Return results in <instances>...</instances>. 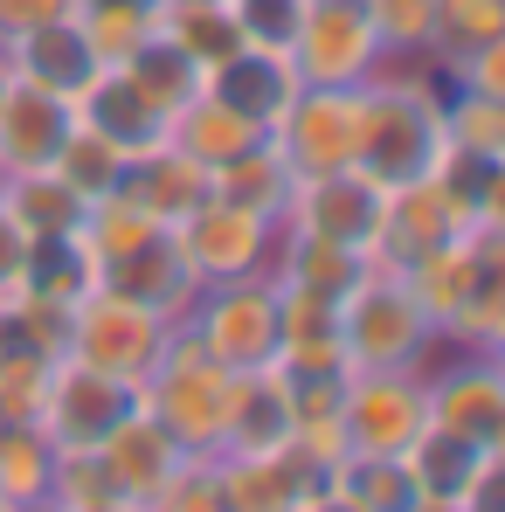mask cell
<instances>
[{
  "instance_id": "6da1fadb",
  "label": "cell",
  "mask_w": 505,
  "mask_h": 512,
  "mask_svg": "<svg viewBox=\"0 0 505 512\" xmlns=\"http://www.w3.org/2000/svg\"><path fill=\"white\" fill-rule=\"evenodd\" d=\"M450 132H443V84L422 63H388L381 77L360 84V146L353 167L381 180L388 194L416 187L443 167Z\"/></svg>"
},
{
  "instance_id": "7a4b0ae2",
  "label": "cell",
  "mask_w": 505,
  "mask_h": 512,
  "mask_svg": "<svg viewBox=\"0 0 505 512\" xmlns=\"http://www.w3.org/2000/svg\"><path fill=\"white\" fill-rule=\"evenodd\" d=\"M436 319L422 312V298L409 291L402 270H367L346 298H339V353L353 374H374V367H429L436 360Z\"/></svg>"
},
{
  "instance_id": "3957f363",
  "label": "cell",
  "mask_w": 505,
  "mask_h": 512,
  "mask_svg": "<svg viewBox=\"0 0 505 512\" xmlns=\"http://www.w3.org/2000/svg\"><path fill=\"white\" fill-rule=\"evenodd\" d=\"M180 333L229 374L270 367L277 346H284V333H277V277L256 270V277H229V284H201Z\"/></svg>"
},
{
  "instance_id": "277c9868",
  "label": "cell",
  "mask_w": 505,
  "mask_h": 512,
  "mask_svg": "<svg viewBox=\"0 0 505 512\" xmlns=\"http://www.w3.org/2000/svg\"><path fill=\"white\" fill-rule=\"evenodd\" d=\"M229 367H215L201 346L187 340L180 326H173V346L167 360L146 374V388H139V402H146V416L167 429L173 443L187 450V457H222V416H229Z\"/></svg>"
},
{
  "instance_id": "5b68a950",
  "label": "cell",
  "mask_w": 505,
  "mask_h": 512,
  "mask_svg": "<svg viewBox=\"0 0 505 512\" xmlns=\"http://www.w3.org/2000/svg\"><path fill=\"white\" fill-rule=\"evenodd\" d=\"M167 346H173V319L132 305V298H118V291H104V284L90 291L84 305L70 312V326H63V353H70V360L104 367V374H125V381H139V388H146V374L167 360Z\"/></svg>"
},
{
  "instance_id": "8992f818",
  "label": "cell",
  "mask_w": 505,
  "mask_h": 512,
  "mask_svg": "<svg viewBox=\"0 0 505 512\" xmlns=\"http://www.w3.org/2000/svg\"><path fill=\"white\" fill-rule=\"evenodd\" d=\"M284 229H305V236H326L339 250H360L374 263L381 243V222H388V187L367 180L360 167H326V173H291V194H284Z\"/></svg>"
},
{
  "instance_id": "52a82bcc",
  "label": "cell",
  "mask_w": 505,
  "mask_h": 512,
  "mask_svg": "<svg viewBox=\"0 0 505 512\" xmlns=\"http://www.w3.org/2000/svg\"><path fill=\"white\" fill-rule=\"evenodd\" d=\"M125 416H139V381L104 374V367H84V360H70V353L49 367V388H42V402H35V429H42L56 450H97Z\"/></svg>"
},
{
  "instance_id": "ba28073f",
  "label": "cell",
  "mask_w": 505,
  "mask_h": 512,
  "mask_svg": "<svg viewBox=\"0 0 505 512\" xmlns=\"http://www.w3.org/2000/svg\"><path fill=\"white\" fill-rule=\"evenodd\" d=\"M422 395H429V423L457 429L485 450H505V360L499 353H464V346H436V360L422 367Z\"/></svg>"
},
{
  "instance_id": "9c48e42d",
  "label": "cell",
  "mask_w": 505,
  "mask_h": 512,
  "mask_svg": "<svg viewBox=\"0 0 505 512\" xmlns=\"http://www.w3.org/2000/svg\"><path fill=\"white\" fill-rule=\"evenodd\" d=\"M277 236H284L277 215L229 208V201H215V194L173 222V243H180L187 270H194L201 284H229V277H256V270H270Z\"/></svg>"
},
{
  "instance_id": "30bf717a",
  "label": "cell",
  "mask_w": 505,
  "mask_h": 512,
  "mask_svg": "<svg viewBox=\"0 0 505 512\" xmlns=\"http://www.w3.org/2000/svg\"><path fill=\"white\" fill-rule=\"evenodd\" d=\"M284 56H291L298 84H367L388 70V49H381L374 21L360 14V0H312Z\"/></svg>"
},
{
  "instance_id": "8fae6325",
  "label": "cell",
  "mask_w": 505,
  "mask_h": 512,
  "mask_svg": "<svg viewBox=\"0 0 505 512\" xmlns=\"http://www.w3.org/2000/svg\"><path fill=\"white\" fill-rule=\"evenodd\" d=\"M422 423H429L422 367H374V374H353V381H346V402H339L346 450H381V457H402V450L416 443Z\"/></svg>"
},
{
  "instance_id": "7c38bea8",
  "label": "cell",
  "mask_w": 505,
  "mask_h": 512,
  "mask_svg": "<svg viewBox=\"0 0 505 512\" xmlns=\"http://www.w3.org/2000/svg\"><path fill=\"white\" fill-rule=\"evenodd\" d=\"M270 139L291 160V173L353 167V146H360V84H298L291 111L277 118Z\"/></svg>"
},
{
  "instance_id": "4fadbf2b",
  "label": "cell",
  "mask_w": 505,
  "mask_h": 512,
  "mask_svg": "<svg viewBox=\"0 0 505 512\" xmlns=\"http://www.w3.org/2000/svg\"><path fill=\"white\" fill-rule=\"evenodd\" d=\"M70 104H77V125H84V132H97L104 146H118L125 160H139V153L167 146V132H173V111L146 84H139L125 63H104V70H97V77H90Z\"/></svg>"
},
{
  "instance_id": "5bb4252c",
  "label": "cell",
  "mask_w": 505,
  "mask_h": 512,
  "mask_svg": "<svg viewBox=\"0 0 505 512\" xmlns=\"http://www.w3.org/2000/svg\"><path fill=\"white\" fill-rule=\"evenodd\" d=\"M70 132H77V104L70 97L0 70V167L7 173L56 167V153H63Z\"/></svg>"
},
{
  "instance_id": "9a60e30c",
  "label": "cell",
  "mask_w": 505,
  "mask_h": 512,
  "mask_svg": "<svg viewBox=\"0 0 505 512\" xmlns=\"http://www.w3.org/2000/svg\"><path fill=\"white\" fill-rule=\"evenodd\" d=\"M215 471H222L229 512H298L305 499H319L333 485V464H319L298 443L263 450V457H215Z\"/></svg>"
},
{
  "instance_id": "2e32d148",
  "label": "cell",
  "mask_w": 505,
  "mask_h": 512,
  "mask_svg": "<svg viewBox=\"0 0 505 512\" xmlns=\"http://www.w3.org/2000/svg\"><path fill=\"white\" fill-rule=\"evenodd\" d=\"M409 471H416L422 499H443V506H471V499H492L499 492V471H505V450H485L457 429H436L422 423L416 443L402 450Z\"/></svg>"
},
{
  "instance_id": "e0dca14e",
  "label": "cell",
  "mask_w": 505,
  "mask_h": 512,
  "mask_svg": "<svg viewBox=\"0 0 505 512\" xmlns=\"http://www.w3.org/2000/svg\"><path fill=\"white\" fill-rule=\"evenodd\" d=\"M97 284L104 291H118V298H132V305H146V312H160V319H187V305H194V291H201V277L187 270V256L173 243V222L167 229H153L146 243H132L125 256H111L104 270H97Z\"/></svg>"
},
{
  "instance_id": "ac0fdd59",
  "label": "cell",
  "mask_w": 505,
  "mask_h": 512,
  "mask_svg": "<svg viewBox=\"0 0 505 512\" xmlns=\"http://www.w3.org/2000/svg\"><path fill=\"white\" fill-rule=\"evenodd\" d=\"M201 97H215L222 111H236L256 132H277V118L298 97V70H291L284 49H236L229 63L201 70Z\"/></svg>"
},
{
  "instance_id": "d6986e66",
  "label": "cell",
  "mask_w": 505,
  "mask_h": 512,
  "mask_svg": "<svg viewBox=\"0 0 505 512\" xmlns=\"http://www.w3.org/2000/svg\"><path fill=\"white\" fill-rule=\"evenodd\" d=\"M0 63H7L14 77H28V84L56 90V97H77V90L104 70V56L90 49L77 14H56V21H35V28H21V35H7V42H0Z\"/></svg>"
},
{
  "instance_id": "ffe728a7",
  "label": "cell",
  "mask_w": 505,
  "mask_h": 512,
  "mask_svg": "<svg viewBox=\"0 0 505 512\" xmlns=\"http://www.w3.org/2000/svg\"><path fill=\"white\" fill-rule=\"evenodd\" d=\"M97 457H104V478H111V492H118V499H132V506H146V499L167 485L173 471L187 464V450H180L167 429L146 416V402H139V416H125V423H118L111 436H104V443H97Z\"/></svg>"
},
{
  "instance_id": "44dd1931",
  "label": "cell",
  "mask_w": 505,
  "mask_h": 512,
  "mask_svg": "<svg viewBox=\"0 0 505 512\" xmlns=\"http://www.w3.org/2000/svg\"><path fill=\"white\" fill-rule=\"evenodd\" d=\"M291 443V395L277 367H256L229 381V416H222V457H263Z\"/></svg>"
},
{
  "instance_id": "7402d4cb",
  "label": "cell",
  "mask_w": 505,
  "mask_h": 512,
  "mask_svg": "<svg viewBox=\"0 0 505 512\" xmlns=\"http://www.w3.org/2000/svg\"><path fill=\"white\" fill-rule=\"evenodd\" d=\"M90 291H97V256L84 250V236H28V263H21V284L14 298L28 305H49V312H77Z\"/></svg>"
},
{
  "instance_id": "603a6c76",
  "label": "cell",
  "mask_w": 505,
  "mask_h": 512,
  "mask_svg": "<svg viewBox=\"0 0 505 512\" xmlns=\"http://www.w3.org/2000/svg\"><path fill=\"white\" fill-rule=\"evenodd\" d=\"M374 263L360 250H339L326 236H305V229H284L277 236V256H270V277L284 284V291H312V298H346L360 277H367Z\"/></svg>"
},
{
  "instance_id": "cb8c5ba5",
  "label": "cell",
  "mask_w": 505,
  "mask_h": 512,
  "mask_svg": "<svg viewBox=\"0 0 505 512\" xmlns=\"http://www.w3.org/2000/svg\"><path fill=\"white\" fill-rule=\"evenodd\" d=\"M333 492L353 512H416L422 485L409 471V457H381V450H346L333 464Z\"/></svg>"
},
{
  "instance_id": "d4e9b609",
  "label": "cell",
  "mask_w": 505,
  "mask_h": 512,
  "mask_svg": "<svg viewBox=\"0 0 505 512\" xmlns=\"http://www.w3.org/2000/svg\"><path fill=\"white\" fill-rule=\"evenodd\" d=\"M208 194L229 201V208H250V215H284V194H291V160L277 153V139H256L236 160L208 173Z\"/></svg>"
},
{
  "instance_id": "484cf974",
  "label": "cell",
  "mask_w": 505,
  "mask_h": 512,
  "mask_svg": "<svg viewBox=\"0 0 505 512\" xmlns=\"http://www.w3.org/2000/svg\"><path fill=\"white\" fill-rule=\"evenodd\" d=\"M125 187L160 215V222H180L187 208H201L208 201V167L201 160H187L180 146H153V153H139L132 167H125Z\"/></svg>"
},
{
  "instance_id": "4316f807",
  "label": "cell",
  "mask_w": 505,
  "mask_h": 512,
  "mask_svg": "<svg viewBox=\"0 0 505 512\" xmlns=\"http://www.w3.org/2000/svg\"><path fill=\"white\" fill-rule=\"evenodd\" d=\"M160 35H167L180 56H194L201 70H215V63H229L236 49H250L229 0H167V7H160Z\"/></svg>"
},
{
  "instance_id": "83f0119b",
  "label": "cell",
  "mask_w": 505,
  "mask_h": 512,
  "mask_svg": "<svg viewBox=\"0 0 505 512\" xmlns=\"http://www.w3.org/2000/svg\"><path fill=\"white\" fill-rule=\"evenodd\" d=\"M0 208L28 229V236H70L84 222V201L77 187L63 180L56 167H35V173H7L0 180Z\"/></svg>"
},
{
  "instance_id": "f1b7e54d",
  "label": "cell",
  "mask_w": 505,
  "mask_h": 512,
  "mask_svg": "<svg viewBox=\"0 0 505 512\" xmlns=\"http://www.w3.org/2000/svg\"><path fill=\"white\" fill-rule=\"evenodd\" d=\"M167 139L180 146V153H187V160H201V167L215 173L222 160H236L243 146H256V139H270V132H256V125H243L236 111H222L215 97H201V90H194V97H187V104L173 111V132H167Z\"/></svg>"
},
{
  "instance_id": "f546056e",
  "label": "cell",
  "mask_w": 505,
  "mask_h": 512,
  "mask_svg": "<svg viewBox=\"0 0 505 512\" xmlns=\"http://www.w3.org/2000/svg\"><path fill=\"white\" fill-rule=\"evenodd\" d=\"M422 70H429V63H422ZM443 132H450V153H485V160H505V97L443 84Z\"/></svg>"
},
{
  "instance_id": "4dcf8cb0",
  "label": "cell",
  "mask_w": 505,
  "mask_h": 512,
  "mask_svg": "<svg viewBox=\"0 0 505 512\" xmlns=\"http://www.w3.org/2000/svg\"><path fill=\"white\" fill-rule=\"evenodd\" d=\"M125 167H132V160H125L118 146H104L97 132H84V125H77V132L63 139V153H56V173L77 187L84 208H90V201H104V194H118V187H125Z\"/></svg>"
},
{
  "instance_id": "1f68e13d",
  "label": "cell",
  "mask_w": 505,
  "mask_h": 512,
  "mask_svg": "<svg viewBox=\"0 0 505 512\" xmlns=\"http://www.w3.org/2000/svg\"><path fill=\"white\" fill-rule=\"evenodd\" d=\"M360 14L374 21L388 63H422L436 42V0H360Z\"/></svg>"
},
{
  "instance_id": "d6a6232c",
  "label": "cell",
  "mask_w": 505,
  "mask_h": 512,
  "mask_svg": "<svg viewBox=\"0 0 505 512\" xmlns=\"http://www.w3.org/2000/svg\"><path fill=\"white\" fill-rule=\"evenodd\" d=\"M125 70H132L139 84L153 90V97H160L167 111H180V104H187V97L201 90V63L173 49L167 35H160V21H153V35H146V42H139V49L125 56Z\"/></svg>"
},
{
  "instance_id": "836d02e7",
  "label": "cell",
  "mask_w": 505,
  "mask_h": 512,
  "mask_svg": "<svg viewBox=\"0 0 505 512\" xmlns=\"http://www.w3.org/2000/svg\"><path fill=\"white\" fill-rule=\"evenodd\" d=\"M505 35V0H436V42L422 63H450L478 42H499Z\"/></svg>"
},
{
  "instance_id": "e575fe53",
  "label": "cell",
  "mask_w": 505,
  "mask_h": 512,
  "mask_svg": "<svg viewBox=\"0 0 505 512\" xmlns=\"http://www.w3.org/2000/svg\"><path fill=\"white\" fill-rule=\"evenodd\" d=\"M77 21H84L90 49L104 56V63H125L146 35H153V21H160V7H77Z\"/></svg>"
},
{
  "instance_id": "d590c367",
  "label": "cell",
  "mask_w": 505,
  "mask_h": 512,
  "mask_svg": "<svg viewBox=\"0 0 505 512\" xmlns=\"http://www.w3.org/2000/svg\"><path fill=\"white\" fill-rule=\"evenodd\" d=\"M146 512H229L222 499V471H215V457H187L180 471H173L167 485L146 499Z\"/></svg>"
},
{
  "instance_id": "8d00e7d4",
  "label": "cell",
  "mask_w": 505,
  "mask_h": 512,
  "mask_svg": "<svg viewBox=\"0 0 505 512\" xmlns=\"http://www.w3.org/2000/svg\"><path fill=\"white\" fill-rule=\"evenodd\" d=\"M229 7H236V28H243L250 49H291L312 0H229Z\"/></svg>"
},
{
  "instance_id": "74e56055",
  "label": "cell",
  "mask_w": 505,
  "mask_h": 512,
  "mask_svg": "<svg viewBox=\"0 0 505 512\" xmlns=\"http://www.w3.org/2000/svg\"><path fill=\"white\" fill-rule=\"evenodd\" d=\"M56 14H77V0H0V42L35 21H56Z\"/></svg>"
},
{
  "instance_id": "f35d334b",
  "label": "cell",
  "mask_w": 505,
  "mask_h": 512,
  "mask_svg": "<svg viewBox=\"0 0 505 512\" xmlns=\"http://www.w3.org/2000/svg\"><path fill=\"white\" fill-rule=\"evenodd\" d=\"M21 263H28V229L0 208V298H14V284H21Z\"/></svg>"
},
{
  "instance_id": "ab89813d",
  "label": "cell",
  "mask_w": 505,
  "mask_h": 512,
  "mask_svg": "<svg viewBox=\"0 0 505 512\" xmlns=\"http://www.w3.org/2000/svg\"><path fill=\"white\" fill-rule=\"evenodd\" d=\"M298 512H353V506H346V499H339L333 485H326V492H319V499H305V506H298Z\"/></svg>"
},
{
  "instance_id": "60d3db41",
  "label": "cell",
  "mask_w": 505,
  "mask_h": 512,
  "mask_svg": "<svg viewBox=\"0 0 505 512\" xmlns=\"http://www.w3.org/2000/svg\"><path fill=\"white\" fill-rule=\"evenodd\" d=\"M77 512H146V506H132V499H104V506H77Z\"/></svg>"
},
{
  "instance_id": "b9f144b4",
  "label": "cell",
  "mask_w": 505,
  "mask_h": 512,
  "mask_svg": "<svg viewBox=\"0 0 505 512\" xmlns=\"http://www.w3.org/2000/svg\"><path fill=\"white\" fill-rule=\"evenodd\" d=\"M77 7H160V0H77Z\"/></svg>"
},
{
  "instance_id": "7bdbcfd3",
  "label": "cell",
  "mask_w": 505,
  "mask_h": 512,
  "mask_svg": "<svg viewBox=\"0 0 505 512\" xmlns=\"http://www.w3.org/2000/svg\"><path fill=\"white\" fill-rule=\"evenodd\" d=\"M14 512H63V506H56V499H21Z\"/></svg>"
},
{
  "instance_id": "ee69618b",
  "label": "cell",
  "mask_w": 505,
  "mask_h": 512,
  "mask_svg": "<svg viewBox=\"0 0 505 512\" xmlns=\"http://www.w3.org/2000/svg\"><path fill=\"white\" fill-rule=\"evenodd\" d=\"M464 512H499V492H492V499H471Z\"/></svg>"
},
{
  "instance_id": "f6af8a7d",
  "label": "cell",
  "mask_w": 505,
  "mask_h": 512,
  "mask_svg": "<svg viewBox=\"0 0 505 512\" xmlns=\"http://www.w3.org/2000/svg\"><path fill=\"white\" fill-rule=\"evenodd\" d=\"M0 512H14V499H7V492H0Z\"/></svg>"
},
{
  "instance_id": "bcb514c9",
  "label": "cell",
  "mask_w": 505,
  "mask_h": 512,
  "mask_svg": "<svg viewBox=\"0 0 505 512\" xmlns=\"http://www.w3.org/2000/svg\"><path fill=\"white\" fill-rule=\"evenodd\" d=\"M0 180H7V167H0Z\"/></svg>"
},
{
  "instance_id": "7dc6e473",
  "label": "cell",
  "mask_w": 505,
  "mask_h": 512,
  "mask_svg": "<svg viewBox=\"0 0 505 512\" xmlns=\"http://www.w3.org/2000/svg\"><path fill=\"white\" fill-rule=\"evenodd\" d=\"M160 7H167V0H160Z\"/></svg>"
},
{
  "instance_id": "c3c4849f",
  "label": "cell",
  "mask_w": 505,
  "mask_h": 512,
  "mask_svg": "<svg viewBox=\"0 0 505 512\" xmlns=\"http://www.w3.org/2000/svg\"><path fill=\"white\" fill-rule=\"evenodd\" d=\"M0 70H7V63H0Z\"/></svg>"
}]
</instances>
